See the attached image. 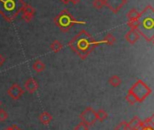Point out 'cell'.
<instances>
[{"label": "cell", "mask_w": 154, "mask_h": 130, "mask_svg": "<svg viewBox=\"0 0 154 130\" xmlns=\"http://www.w3.org/2000/svg\"><path fill=\"white\" fill-rule=\"evenodd\" d=\"M126 2V0H104L105 6L113 13H118Z\"/></svg>", "instance_id": "7"}, {"label": "cell", "mask_w": 154, "mask_h": 130, "mask_svg": "<svg viewBox=\"0 0 154 130\" xmlns=\"http://www.w3.org/2000/svg\"><path fill=\"white\" fill-rule=\"evenodd\" d=\"M137 29L147 41H152L154 38V9L151 7H147L140 13Z\"/></svg>", "instance_id": "2"}, {"label": "cell", "mask_w": 154, "mask_h": 130, "mask_svg": "<svg viewBox=\"0 0 154 130\" xmlns=\"http://www.w3.org/2000/svg\"><path fill=\"white\" fill-rule=\"evenodd\" d=\"M33 69L37 73H41L45 69V65L40 59H38L33 64Z\"/></svg>", "instance_id": "13"}, {"label": "cell", "mask_w": 154, "mask_h": 130, "mask_svg": "<svg viewBox=\"0 0 154 130\" xmlns=\"http://www.w3.org/2000/svg\"><path fill=\"white\" fill-rule=\"evenodd\" d=\"M21 18H22L23 20H25L26 23H29V22L32 21V19L34 18V17H33V16H30V15H27V14H26V13H22Z\"/></svg>", "instance_id": "25"}, {"label": "cell", "mask_w": 154, "mask_h": 130, "mask_svg": "<svg viewBox=\"0 0 154 130\" xmlns=\"http://www.w3.org/2000/svg\"><path fill=\"white\" fill-rule=\"evenodd\" d=\"M152 41H153V44H154V38H153V39H152Z\"/></svg>", "instance_id": "33"}, {"label": "cell", "mask_w": 154, "mask_h": 130, "mask_svg": "<svg viewBox=\"0 0 154 130\" xmlns=\"http://www.w3.org/2000/svg\"><path fill=\"white\" fill-rule=\"evenodd\" d=\"M82 0H70V2L72 4V5H77L78 3H80Z\"/></svg>", "instance_id": "30"}, {"label": "cell", "mask_w": 154, "mask_h": 130, "mask_svg": "<svg viewBox=\"0 0 154 130\" xmlns=\"http://www.w3.org/2000/svg\"><path fill=\"white\" fill-rule=\"evenodd\" d=\"M99 44L100 42L95 40L91 34L85 30H81L69 41L68 46L77 55L85 60L94 50V48L99 46Z\"/></svg>", "instance_id": "1"}, {"label": "cell", "mask_w": 154, "mask_h": 130, "mask_svg": "<svg viewBox=\"0 0 154 130\" xmlns=\"http://www.w3.org/2000/svg\"><path fill=\"white\" fill-rule=\"evenodd\" d=\"M73 130H89V126L84 122H81L73 128Z\"/></svg>", "instance_id": "23"}, {"label": "cell", "mask_w": 154, "mask_h": 130, "mask_svg": "<svg viewBox=\"0 0 154 130\" xmlns=\"http://www.w3.org/2000/svg\"><path fill=\"white\" fill-rule=\"evenodd\" d=\"M50 48L54 53H58L63 49V44L58 40H54V41L52 42V44L50 46Z\"/></svg>", "instance_id": "14"}, {"label": "cell", "mask_w": 154, "mask_h": 130, "mask_svg": "<svg viewBox=\"0 0 154 130\" xmlns=\"http://www.w3.org/2000/svg\"><path fill=\"white\" fill-rule=\"evenodd\" d=\"M5 130H21V129L17 125H13L12 126H9V127L6 128Z\"/></svg>", "instance_id": "27"}, {"label": "cell", "mask_w": 154, "mask_h": 130, "mask_svg": "<svg viewBox=\"0 0 154 130\" xmlns=\"http://www.w3.org/2000/svg\"><path fill=\"white\" fill-rule=\"evenodd\" d=\"M137 98L138 102H142L150 93V89L149 87H148V86L142 82L141 80L137 81L131 88L130 90Z\"/></svg>", "instance_id": "5"}, {"label": "cell", "mask_w": 154, "mask_h": 130, "mask_svg": "<svg viewBox=\"0 0 154 130\" xmlns=\"http://www.w3.org/2000/svg\"><path fill=\"white\" fill-rule=\"evenodd\" d=\"M22 13H26L27 15H30V16L35 17V9L32 6H30V5H28V4L26 3L25 6H24V8H23Z\"/></svg>", "instance_id": "16"}, {"label": "cell", "mask_w": 154, "mask_h": 130, "mask_svg": "<svg viewBox=\"0 0 154 130\" xmlns=\"http://www.w3.org/2000/svg\"><path fill=\"white\" fill-rule=\"evenodd\" d=\"M149 122H150V124H151V126L154 127V114H153L151 116H149Z\"/></svg>", "instance_id": "29"}, {"label": "cell", "mask_w": 154, "mask_h": 130, "mask_svg": "<svg viewBox=\"0 0 154 130\" xmlns=\"http://www.w3.org/2000/svg\"><path fill=\"white\" fill-rule=\"evenodd\" d=\"M128 125H129L130 130H133V129H140V130H141V128L143 127V122L138 116H134L128 123Z\"/></svg>", "instance_id": "11"}, {"label": "cell", "mask_w": 154, "mask_h": 130, "mask_svg": "<svg viewBox=\"0 0 154 130\" xmlns=\"http://www.w3.org/2000/svg\"><path fill=\"white\" fill-rule=\"evenodd\" d=\"M24 87H25V89L28 92V93H30V94H33V93H35L37 89H38V83L34 79V78H28L26 81V83H25V85H24Z\"/></svg>", "instance_id": "9"}, {"label": "cell", "mask_w": 154, "mask_h": 130, "mask_svg": "<svg viewBox=\"0 0 154 130\" xmlns=\"http://www.w3.org/2000/svg\"><path fill=\"white\" fill-rule=\"evenodd\" d=\"M140 32L137 28H132L131 29L127 34H126V40L130 43V44H134L139 38H140Z\"/></svg>", "instance_id": "10"}, {"label": "cell", "mask_w": 154, "mask_h": 130, "mask_svg": "<svg viewBox=\"0 0 154 130\" xmlns=\"http://www.w3.org/2000/svg\"><path fill=\"white\" fill-rule=\"evenodd\" d=\"M140 16V13H139L136 9H131L127 14V18L129 19V21H131V20H139Z\"/></svg>", "instance_id": "15"}, {"label": "cell", "mask_w": 154, "mask_h": 130, "mask_svg": "<svg viewBox=\"0 0 154 130\" xmlns=\"http://www.w3.org/2000/svg\"><path fill=\"white\" fill-rule=\"evenodd\" d=\"M8 114L4 109H0V122H4L8 119Z\"/></svg>", "instance_id": "24"}, {"label": "cell", "mask_w": 154, "mask_h": 130, "mask_svg": "<svg viewBox=\"0 0 154 130\" xmlns=\"http://www.w3.org/2000/svg\"><path fill=\"white\" fill-rule=\"evenodd\" d=\"M141 130H154L153 127H150V126H143L141 128Z\"/></svg>", "instance_id": "31"}, {"label": "cell", "mask_w": 154, "mask_h": 130, "mask_svg": "<svg viewBox=\"0 0 154 130\" xmlns=\"http://www.w3.org/2000/svg\"><path fill=\"white\" fill-rule=\"evenodd\" d=\"M127 25L131 27V29H132V28H138V27H139V20H131V21H129L127 23Z\"/></svg>", "instance_id": "26"}, {"label": "cell", "mask_w": 154, "mask_h": 130, "mask_svg": "<svg viewBox=\"0 0 154 130\" xmlns=\"http://www.w3.org/2000/svg\"><path fill=\"white\" fill-rule=\"evenodd\" d=\"M115 41H116V40H115V37H114L112 34H107L102 42H103V43H105V44L108 45V46H112V45H113V44L115 43Z\"/></svg>", "instance_id": "19"}, {"label": "cell", "mask_w": 154, "mask_h": 130, "mask_svg": "<svg viewBox=\"0 0 154 130\" xmlns=\"http://www.w3.org/2000/svg\"><path fill=\"white\" fill-rule=\"evenodd\" d=\"M109 83L113 87H119L120 85H121V83H122V79H121V78L120 77H118V76H112V77H111L110 78V79H109Z\"/></svg>", "instance_id": "17"}, {"label": "cell", "mask_w": 154, "mask_h": 130, "mask_svg": "<svg viewBox=\"0 0 154 130\" xmlns=\"http://www.w3.org/2000/svg\"><path fill=\"white\" fill-rule=\"evenodd\" d=\"M5 61H6V58L1 54H0V66H2V65L5 63Z\"/></svg>", "instance_id": "28"}, {"label": "cell", "mask_w": 154, "mask_h": 130, "mask_svg": "<svg viewBox=\"0 0 154 130\" xmlns=\"http://www.w3.org/2000/svg\"><path fill=\"white\" fill-rule=\"evenodd\" d=\"M39 120L44 124V125H48L52 120H53V116L51 114H49L48 112H43L40 116H39Z\"/></svg>", "instance_id": "12"}, {"label": "cell", "mask_w": 154, "mask_h": 130, "mask_svg": "<svg viewBox=\"0 0 154 130\" xmlns=\"http://www.w3.org/2000/svg\"><path fill=\"white\" fill-rule=\"evenodd\" d=\"M0 106H1V101H0Z\"/></svg>", "instance_id": "34"}, {"label": "cell", "mask_w": 154, "mask_h": 130, "mask_svg": "<svg viewBox=\"0 0 154 130\" xmlns=\"http://www.w3.org/2000/svg\"><path fill=\"white\" fill-rule=\"evenodd\" d=\"M126 100H127V102L130 104V105H134L135 103H137L138 102V100H137V98H136V97L131 92V91H129L128 92V95L126 96Z\"/></svg>", "instance_id": "20"}, {"label": "cell", "mask_w": 154, "mask_h": 130, "mask_svg": "<svg viewBox=\"0 0 154 130\" xmlns=\"http://www.w3.org/2000/svg\"><path fill=\"white\" fill-rule=\"evenodd\" d=\"M133 130H140V129H133Z\"/></svg>", "instance_id": "35"}, {"label": "cell", "mask_w": 154, "mask_h": 130, "mask_svg": "<svg viewBox=\"0 0 154 130\" xmlns=\"http://www.w3.org/2000/svg\"><path fill=\"white\" fill-rule=\"evenodd\" d=\"M25 4L23 0H0V15L6 21L12 22L22 12Z\"/></svg>", "instance_id": "3"}, {"label": "cell", "mask_w": 154, "mask_h": 130, "mask_svg": "<svg viewBox=\"0 0 154 130\" xmlns=\"http://www.w3.org/2000/svg\"><path fill=\"white\" fill-rule=\"evenodd\" d=\"M60 1L64 5H68L70 3V0H60Z\"/></svg>", "instance_id": "32"}, {"label": "cell", "mask_w": 154, "mask_h": 130, "mask_svg": "<svg viewBox=\"0 0 154 130\" xmlns=\"http://www.w3.org/2000/svg\"><path fill=\"white\" fill-rule=\"evenodd\" d=\"M24 93H25L24 89H23L18 84H17V83L13 84V85L8 88V96H9L11 98L15 99V100L19 99V98L24 95Z\"/></svg>", "instance_id": "8"}, {"label": "cell", "mask_w": 154, "mask_h": 130, "mask_svg": "<svg viewBox=\"0 0 154 130\" xmlns=\"http://www.w3.org/2000/svg\"><path fill=\"white\" fill-rule=\"evenodd\" d=\"M96 117H97V120H99L100 122H103L108 117V114L103 109H99L98 111H96Z\"/></svg>", "instance_id": "18"}, {"label": "cell", "mask_w": 154, "mask_h": 130, "mask_svg": "<svg viewBox=\"0 0 154 130\" xmlns=\"http://www.w3.org/2000/svg\"><path fill=\"white\" fill-rule=\"evenodd\" d=\"M80 119L82 122H84L85 124H86L88 126L93 125L94 124H95V122L97 121V117H96V111L88 106L86 107L80 115Z\"/></svg>", "instance_id": "6"}, {"label": "cell", "mask_w": 154, "mask_h": 130, "mask_svg": "<svg viewBox=\"0 0 154 130\" xmlns=\"http://www.w3.org/2000/svg\"><path fill=\"white\" fill-rule=\"evenodd\" d=\"M114 130H130L128 123L126 121H122L116 127Z\"/></svg>", "instance_id": "22"}, {"label": "cell", "mask_w": 154, "mask_h": 130, "mask_svg": "<svg viewBox=\"0 0 154 130\" xmlns=\"http://www.w3.org/2000/svg\"><path fill=\"white\" fill-rule=\"evenodd\" d=\"M104 6V0H94L93 1V7L96 9H102Z\"/></svg>", "instance_id": "21"}, {"label": "cell", "mask_w": 154, "mask_h": 130, "mask_svg": "<svg viewBox=\"0 0 154 130\" xmlns=\"http://www.w3.org/2000/svg\"><path fill=\"white\" fill-rule=\"evenodd\" d=\"M55 26L62 31V32H68L73 26L75 25H85L86 22L80 21L75 19L72 15L67 10H62L54 19Z\"/></svg>", "instance_id": "4"}]
</instances>
